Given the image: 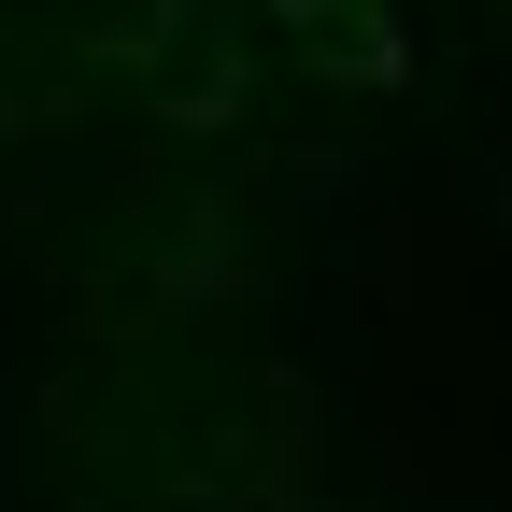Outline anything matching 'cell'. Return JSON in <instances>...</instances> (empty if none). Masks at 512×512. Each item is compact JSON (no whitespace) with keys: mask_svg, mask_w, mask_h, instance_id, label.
<instances>
[{"mask_svg":"<svg viewBox=\"0 0 512 512\" xmlns=\"http://www.w3.org/2000/svg\"><path fill=\"white\" fill-rule=\"evenodd\" d=\"M285 43L313 57V72H342V86H384V72H399V29H384L370 0H285Z\"/></svg>","mask_w":512,"mask_h":512,"instance_id":"6da1fadb","label":"cell"},{"mask_svg":"<svg viewBox=\"0 0 512 512\" xmlns=\"http://www.w3.org/2000/svg\"><path fill=\"white\" fill-rule=\"evenodd\" d=\"M157 100L171 114H228V29H200L185 0L157 15Z\"/></svg>","mask_w":512,"mask_h":512,"instance_id":"7a4b0ae2","label":"cell"}]
</instances>
